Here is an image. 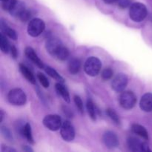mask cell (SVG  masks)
<instances>
[{"label": "cell", "instance_id": "6da1fadb", "mask_svg": "<svg viewBox=\"0 0 152 152\" xmlns=\"http://www.w3.org/2000/svg\"><path fill=\"white\" fill-rule=\"evenodd\" d=\"M147 14H148V10L146 7L142 3L136 2L131 5L129 16L131 19L134 22H142L145 19Z\"/></svg>", "mask_w": 152, "mask_h": 152}, {"label": "cell", "instance_id": "7a4b0ae2", "mask_svg": "<svg viewBox=\"0 0 152 152\" xmlns=\"http://www.w3.org/2000/svg\"><path fill=\"white\" fill-rule=\"evenodd\" d=\"M102 67L101 61L98 58L91 56L86 60L84 65V70L90 77H96L99 73Z\"/></svg>", "mask_w": 152, "mask_h": 152}, {"label": "cell", "instance_id": "3957f363", "mask_svg": "<svg viewBox=\"0 0 152 152\" xmlns=\"http://www.w3.org/2000/svg\"><path fill=\"white\" fill-rule=\"evenodd\" d=\"M9 102L13 105H23L26 102L27 96L25 92L19 88H14L10 91L7 94Z\"/></svg>", "mask_w": 152, "mask_h": 152}, {"label": "cell", "instance_id": "277c9868", "mask_svg": "<svg viewBox=\"0 0 152 152\" xmlns=\"http://www.w3.org/2000/svg\"><path fill=\"white\" fill-rule=\"evenodd\" d=\"M45 28V22L42 19L35 18L30 21L28 26V33L31 37H37L44 31Z\"/></svg>", "mask_w": 152, "mask_h": 152}, {"label": "cell", "instance_id": "5b68a950", "mask_svg": "<svg viewBox=\"0 0 152 152\" xmlns=\"http://www.w3.org/2000/svg\"><path fill=\"white\" fill-rule=\"evenodd\" d=\"M120 104L125 109H131L134 107L137 102V98L134 94L132 91H123L120 94Z\"/></svg>", "mask_w": 152, "mask_h": 152}, {"label": "cell", "instance_id": "8992f818", "mask_svg": "<svg viewBox=\"0 0 152 152\" xmlns=\"http://www.w3.org/2000/svg\"><path fill=\"white\" fill-rule=\"evenodd\" d=\"M43 124L48 129L53 132L59 130L62 125L60 117L56 114H50L46 116L43 119Z\"/></svg>", "mask_w": 152, "mask_h": 152}, {"label": "cell", "instance_id": "52a82bcc", "mask_svg": "<svg viewBox=\"0 0 152 152\" xmlns=\"http://www.w3.org/2000/svg\"><path fill=\"white\" fill-rule=\"evenodd\" d=\"M60 134L62 139L67 142H71L75 137V131L74 126L68 120L62 123L60 128Z\"/></svg>", "mask_w": 152, "mask_h": 152}, {"label": "cell", "instance_id": "ba28073f", "mask_svg": "<svg viewBox=\"0 0 152 152\" xmlns=\"http://www.w3.org/2000/svg\"><path fill=\"white\" fill-rule=\"evenodd\" d=\"M62 46L63 45H62L61 40L56 37H48L46 41V50L51 56H54V57Z\"/></svg>", "mask_w": 152, "mask_h": 152}, {"label": "cell", "instance_id": "9c48e42d", "mask_svg": "<svg viewBox=\"0 0 152 152\" xmlns=\"http://www.w3.org/2000/svg\"><path fill=\"white\" fill-rule=\"evenodd\" d=\"M128 84V77L124 74H119L111 83V87L116 92H122L125 90Z\"/></svg>", "mask_w": 152, "mask_h": 152}, {"label": "cell", "instance_id": "30bf717a", "mask_svg": "<svg viewBox=\"0 0 152 152\" xmlns=\"http://www.w3.org/2000/svg\"><path fill=\"white\" fill-rule=\"evenodd\" d=\"M102 141L108 148H115L118 146L119 140L117 136L112 132H106L102 136Z\"/></svg>", "mask_w": 152, "mask_h": 152}, {"label": "cell", "instance_id": "8fae6325", "mask_svg": "<svg viewBox=\"0 0 152 152\" xmlns=\"http://www.w3.org/2000/svg\"><path fill=\"white\" fill-rule=\"evenodd\" d=\"M25 55H26L27 57L31 61V62H34L35 65H37V66L39 68H44L45 65L44 63H43L42 61L39 58V56H37V54L36 53L35 50L31 47H27L25 48Z\"/></svg>", "mask_w": 152, "mask_h": 152}, {"label": "cell", "instance_id": "7c38bea8", "mask_svg": "<svg viewBox=\"0 0 152 152\" xmlns=\"http://www.w3.org/2000/svg\"><path fill=\"white\" fill-rule=\"evenodd\" d=\"M140 106L142 111L150 112L152 111V94L147 93L142 96L140 102Z\"/></svg>", "mask_w": 152, "mask_h": 152}, {"label": "cell", "instance_id": "4fadbf2b", "mask_svg": "<svg viewBox=\"0 0 152 152\" xmlns=\"http://www.w3.org/2000/svg\"><path fill=\"white\" fill-rule=\"evenodd\" d=\"M127 144L129 148L132 151H142L143 142H141L139 139L134 137H131L128 139Z\"/></svg>", "mask_w": 152, "mask_h": 152}, {"label": "cell", "instance_id": "5bb4252c", "mask_svg": "<svg viewBox=\"0 0 152 152\" xmlns=\"http://www.w3.org/2000/svg\"><path fill=\"white\" fill-rule=\"evenodd\" d=\"M19 70H20L21 73L23 75V77H25V78L28 80L29 83H32V84H35L36 83V78L34 77V74L32 73V71L26 66L24 64H19Z\"/></svg>", "mask_w": 152, "mask_h": 152}, {"label": "cell", "instance_id": "9a60e30c", "mask_svg": "<svg viewBox=\"0 0 152 152\" xmlns=\"http://www.w3.org/2000/svg\"><path fill=\"white\" fill-rule=\"evenodd\" d=\"M132 131L134 134L138 135L140 137L147 140L148 139V134L146 129L143 126L138 124H133L132 126Z\"/></svg>", "mask_w": 152, "mask_h": 152}, {"label": "cell", "instance_id": "2e32d148", "mask_svg": "<svg viewBox=\"0 0 152 152\" xmlns=\"http://www.w3.org/2000/svg\"><path fill=\"white\" fill-rule=\"evenodd\" d=\"M25 10V4H24L22 1L16 0V1L15 2V4H13V7H11V9L9 10V12H10V13L12 15V16L19 17Z\"/></svg>", "mask_w": 152, "mask_h": 152}, {"label": "cell", "instance_id": "e0dca14e", "mask_svg": "<svg viewBox=\"0 0 152 152\" xmlns=\"http://www.w3.org/2000/svg\"><path fill=\"white\" fill-rule=\"evenodd\" d=\"M1 33L7 35V37H10L12 39L16 40L17 39V34H16V31L13 29H12V28H10L2 19L1 20Z\"/></svg>", "mask_w": 152, "mask_h": 152}, {"label": "cell", "instance_id": "ac0fdd59", "mask_svg": "<svg viewBox=\"0 0 152 152\" xmlns=\"http://www.w3.org/2000/svg\"><path fill=\"white\" fill-rule=\"evenodd\" d=\"M81 69V62L79 59L73 58L68 63V70L72 74H77Z\"/></svg>", "mask_w": 152, "mask_h": 152}, {"label": "cell", "instance_id": "d6986e66", "mask_svg": "<svg viewBox=\"0 0 152 152\" xmlns=\"http://www.w3.org/2000/svg\"><path fill=\"white\" fill-rule=\"evenodd\" d=\"M56 91L64 99V100L67 102H70V95L66 88L62 84V83H57L55 86Z\"/></svg>", "mask_w": 152, "mask_h": 152}, {"label": "cell", "instance_id": "ffe728a7", "mask_svg": "<svg viewBox=\"0 0 152 152\" xmlns=\"http://www.w3.org/2000/svg\"><path fill=\"white\" fill-rule=\"evenodd\" d=\"M22 136L24 137L25 139L28 140V142L31 144H34V138L32 135V130H31V126L29 123H26L24 126L23 131H22Z\"/></svg>", "mask_w": 152, "mask_h": 152}, {"label": "cell", "instance_id": "44dd1931", "mask_svg": "<svg viewBox=\"0 0 152 152\" xmlns=\"http://www.w3.org/2000/svg\"><path fill=\"white\" fill-rule=\"evenodd\" d=\"M0 48H1V51L4 53H7L10 50L8 41L6 38L5 34H4L3 33H1L0 34Z\"/></svg>", "mask_w": 152, "mask_h": 152}, {"label": "cell", "instance_id": "7402d4cb", "mask_svg": "<svg viewBox=\"0 0 152 152\" xmlns=\"http://www.w3.org/2000/svg\"><path fill=\"white\" fill-rule=\"evenodd\" d=\"M86 106H87L88 112V114L89 116H90L91 118L93 120H96V108H95L94 103L93 102V101H92L91 99H88Z\"/></svg>", "mask_w": 152, "mask_h": 152}, {"label": "cell", "instance_id": "603a6c76", "mask_svg": "<svg viewBox=\"0 0 152 152\" xmlns=\"http://www.w3.org/2000/svg\"><path fill=\"white\" fill-rule=\"evenodd\" d=\"M45 71L48 75H50L52 78L55 79L56 81L59 82V83H64V79L61 77L59 74H58L57 71L54 69V68H51V67L47 66L45 68Z\"/></svg>", "mask_w": 152, "mask_h": 152}, {"label": "cell", "instance_id": "cb8c5ba5", "mask_svg": "<svg viewBox=\"0 0 152 152\" xmlns=\"http://www.w3.org/2000/svg\"><path fill=\"white\" fill-rule=\"evenodd\" d=\"M68 56H69V50H68V49L66 47L62 46V47L59 49L58 53H56L55 57H56V59H59V60L64 61L65 60V59H68Z\"/></svg>", "mask_w": 152, "mask_h": 152}, {"label": "cell", "instance_id": "d4e9b609", "mask_svg": "<svg viewBox=\"0 0 152 152\" xmlns=\"http://www.w3.org/2000/svg\"><path fill=\"white\" fill-rule=\"evenodd\" d=\"M107 114H108V117L111 118V120L114 122L115 124L117 125H120V119L119 117L118 114H117L115 111L114 109H111V108H108L106 111Z\"/></svg>", "mask_w": 152, "mask_h": 152}, {"label": "cell", "instance_id": "484cf974", "mask_svg": "<svg viewBox=\"0 0 152 152\" xmlns=\"http://www.w3.org/2000/svg\"><path fill=\"white\" fill-rule=\"evenodd\" d=\"M16 1V0H1V7H2L3 10L9 11Z\"/></svg>", "mask_w": 152, "mask_h": 152}, {"label": "cell", "instance_id": "4316f807", "mask_svg": "<svg viewBox=\"0 0 152 152\" xmlns=\"http://www.w3.org/2000/svg\"><path fill=\"white\" fill-rule=\"evenodd\" d=\"M37 78H38L39 81L40 82V83H41L43 87L45 88L49 87V81L44 74H42V73H38L37 74Z\"/></svg>", "mask_w": 152, "mask_h": 152}, {"label": "cell", "instance_id": "83f0119b", "mask_svg": "<svg viewBox=\"0 0 152 152\" xmlns=\"http://www.w3.org/2000/svg\"><path fill=\"white\" fill-rule=\"evenodd\" d=\"M113 74H114V72H113L112 69L110 68H107L102 71L101 75H102V78L104 80H108L112 78Z\"/></svg>", "mask_w": 152, "mask_h": 152}, {"label": "cell", "instance_id": "f1b7e54d", "mask_svg": "<svg viewBox=\"0 0 152 152\" xmlns=\"http://www.w3.org/2000/svg\"><path fill=\"white\" fill-rule=\"evenodd\" d=\"M31 16H32V13L30 10H28L25 9L23 12L22 13V14L19 16V19L22 20V22H28L31 19Z\"/></svg>", "mask_w": 152, "mask_h": 152}, {"label": "cell", "instance_id": "f546056e", "mask_svg": "<svg viewBox=\"0 0 152 152\" xmlns=\"http://www.w3.org/2000/svg\"><path fill=\"white\" fill-rule=\"evenodd\" d=\"M74 99V102H75V105L76 106H77V108H78V110L80 111V113L83 114L84 110H83V103L81 98H80L79 96H77V95H75Z\"/></svg>", "mask_w": 152, "mask_h": 152}, {"label": "cell", "instance_id": "4dcf8cb0", "mask_svg": "<svg viewBox=\"0 0 152 152\" xmlns=\"http://www.w3.org/2000/svg\"><path fill=\"white\" fill-rule=\"evenodd\" d=\"M1 134H2L3 136L4 137V138H6L7 140H9V141L13 140V137H12L11 133H10V130H9L7 128L4 127V126H1Z\"/></svg>", "mask_w": 152, "mask_h": 152}, {"label": "cell", "instance_id": "1f68e13d", "mask_svg": "<svg viewBox=\"0 0 152 152\" xmlns=\"http://www.w3.org/2000/svg\"><path fill=\"white\" fill-rule=\"evenodd\" d=\"M118 5L120 8H126L131 4V0H118Z\"/></svg>", "mask_w": 152, "mask_h": 152}, {"label": "cell", "instance_id": "d6a6232c", "mask_svg": "<svg viewBox=\"0 0 152 152\" xmlns=\"http://www.w3.org/2000/svg\"><path fill=\"white\" fill-rule=\"evenodd\" d=\"M10 53H11V56H13V59H16L18 53H17V50H16V47H15L14 45H12L11 47H10Z\"/></svg>", "mask_w": 152, "mask_h": 152}, {"label": "cell", "instance_id": "836d02e7", "mask_svg": "<svg viewBox=\"0 0 152 152\" xmlns=\"http://www.w3.org/2000/svg\"><path fill=\"white\" fill-rule=\"evenodd\" d=\"M63 111H64V113H65V115L68 116V117H72V111H71V109H70L69 108H68V107H66V106H64L63 107Z\"/></svg>", "mask_w": 152, "mask_h": 152}, {"label": "cell", "instance_id": "e575fe53", "mask_svg": "<svg viewBox=\"0 0 152 152\" xmlns=\"http://www.w3.org/2000/svg\"><path fill=\"white\" fill-rule=\"evenodd\" d=\"M1 151L4 152H12V151H16V150L13 149V148H10V147H4L3 146L1 148Z\"/></svg>", "mask_w": 152, "mask_h": 152}, {"label": "cell", "instance_id": "d590c367", "mask_svg": "<svg viewBox=\"0 0 152 152\" xmlns=\"http://www.w3.org/2000/svg\"><path fill=\"white\" fill-rule=\"evenodd\" d=\"M22 150H23L24 151H28V152L33 151L32 148H31L29 146H28V145H23V147H22Z\"/></svg>", "mask_w": 152, "mask_h": 152}, {"label": "cell", "instance_id": "8d00e7d4", "mask_svg": "<svg viewBox=\"0 0 152 152\" xmlns=\"http://www.w3.org/2000/svg\"><path fill=\"white\" fill-rule=\"evenodd\" d=\"M118 0H104L106 4H112V3H114L115 1H117Z\"/></svg>", "mask_w": 152, "mask_h": 152}, {"label": "cell", "instance_id": "74e56055", "mask_svg": "<svg viewBox=\"0 0 152 152\" xmlns=\"http://www.w3.org/2000/svg\"><path fill=\"white\" fill-rule=\"evenodd\" d=\"M0 114H1V115H0V117H1V119H0V122H2V120H3V118H4V112H3V111L2 110H1V111H0Z\"/></svg>", "mask_w": 152, "mask_h": 152}]
</instances>
